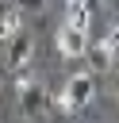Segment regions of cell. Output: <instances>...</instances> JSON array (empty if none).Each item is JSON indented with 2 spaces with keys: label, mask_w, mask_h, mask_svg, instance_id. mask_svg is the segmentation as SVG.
Listing matches in <instances>:
<instances>
[{
  "label": "cell",
  "mask_w": 119,
  "mask_h": 123,
  "mask_svg": "<svg viewBox=\"0 0 119 123\" xmlns=\"http://www.w3.org/2000/svg\"><path fill=\"white\" fill-rule=\"evenodd\" d=\"M31 50H35V46H31V38H27V35H15V38H12V46H8V65H12V69H27Z\"/></svg>",
  "instance_id": "cell-4"
},
{
  "label": "cell",
  "mask_w": 119,
  "mask_h": 123,
  "mask_svg": "<svg viewBox=\"0 0 119 123\" xmlns=\"http://www.w3.org/2000/svg\"><path fill=\"white\" fill-rule=\"evenodd\" d=\"M15 92H19V111H23L27 119H38V115H46V108H50V96H46V88H42V85H35V81L27 77V69H19Z\"/></svg>",
  "instance_id": "cell-1"
},
{
  "label": "cell",
  "mask_w": 119,
  "mask_h": 123,
  "mask_svg": "<svg viewBox=\"0 0 119 123\" xmlns=\"http://www.w3.org/2000/svg\"><path fill=\"white\" fill-rule=\"evenodd\" d=\"M92 96H96V77H92V73H73V77L65 81L58 104H61L65 111H77V108H84Z\"/></svg>",
  "instance_id": "cell-2"
},
{
  "label": "cell",
  "mask_w": 119,
  "mask_h": 123,
  "mask_svg": "<svg viewBox=\"0 0 119 123\" xmlns=\"http://www.w3.org/2000/svg\"><path fill=\"white\" fill-rule=\"evenodd\" d=\"M65 19L88 31V19H92V4H88V0H65Z\"/></svg>",
  "instance_id": "cell-5"
},
{
  "label": "cell",
  "mask_w": 119,
  "mask_h": 123,
  "mask_svg": "<svg viewBox=\"0 0 119 123\" xmlns=\"http://www.w3.org/2000/svg\"><path fill=\"white\" fill-rule=\"evenodd\" d=\"M88 4H92V8H96V4H100V0H88Z\"/></svg>",
  "instance_id": "cell-9"
},
{
  "label": "cell",
  "mask_w": 119,
  "mask_h": 123,
  "mask_svg": "<svg viewBox=\"0 0 119 123\" xmlns=\"http://www.w3.org/2000/svg\"><path fill=\"white\" fill-rule=\"evenodd\" d=\"M111 54H115V38H104V42L92 50V62H96V65H104V62H111Z\"/></svg>",
  "instance_id": "cell-6"
},
{
  "label": "cell",
  "mask_w": 119,
  "mask_h": 123,
  "mask_svg": "<svg viewBox=\"0 0 119 123\" xmlns=\"http://www.w3.org/2000/svg\"><path fill=\"white\" fill-rule=\"evenodd\" d=\"M15 27H19V15H8V12H0V42H4V38H8Z\"/></svg>",
  "instance_id": "cell-7"
},
{
  "label": "cell",
  "mask_w": 119,
  "mask_h": 123,
  "mask_svg": "<svg viewBox=\"0 0 119 123\" xmlns=\"http://www.w3.org/2000/svg\"><path fill=\"white\" fill-rule=\"evenodd\" d=\"M58 50H61L65 58H84V54H88V31L65 19L61 31H58Z\"/></svg>",
  "instance_id": "cell-3"
},
{
  "label": "cell",
  "mask_w": 119,
  "mask_h": 123,
  "mask_svg": "<svg viewBox=\"0 0 119 123\" xmlns=\"http://www.w3.org/2000/svg\"><path fill=\"white\" fill-rule=\"evenodd\" d=\"M15 8H23V12H42L46 0H15Z\"/></svg>",
  "instance_id": "cell-8"
}]
</instances>
